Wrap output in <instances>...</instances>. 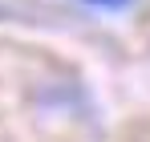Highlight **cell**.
I'll use <instances>...</instances> for the list:
<instances>
[{
  "instance_id": "1",
  "label": "cell",
  "mask_w": 150,
  "mask_h": 142,
  "mask_svg": "<svg viewBox=\"0 0 150 142\" xmlns=\"http://www.w3.org/2000/svg\"><path fill=\"white\" fill-rule=\"evenodd\" d=\"M81 4H89V8H101V12H122V8H130L134 0H81Z\"/></svg>"
}]
</instances>
